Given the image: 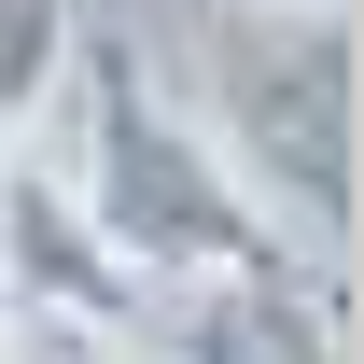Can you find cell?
Instances as JSON below:
<instances>
[{
	"instance_id": "cell-3",
	"label": "cell",
	"mask_w": 364,
	"mask_h": 364,
	"mask_svg": "<svg viewBox=\"0 0 364 364\" xmlns=\"http://www.w3.org/2000/svg\"><path fill=\"white\" fill-rule=\"evenodd\" d=\"M182 364H350V294H336L322 267L196 280V309H182Z\"/></svg>"
},
{
	"instance_id": "cell-2",
	"label": "cell",
	"mask_w": 364,
	"mask_h": 364,
	"mask_svg": "<svg viewBox=\"0 0 364 364\" xmlns=\"http://www.w3.org/2000/svg\"><path fill=\"white\" fill-rule=\"evenodd\" d=\"M196 127L294 267H350V0H225L196 43Z\"/></svg>"
},
{
	"instance_id": "cell-4",
	"label": "cell",
	"mask_w": 364,
	"mask_h": 364,
	"mask_svg": "<svg viewBox=\"0 0 364 364\" xmlns=\"http://www.w3.org/2000/svg\"><path fill=\"white\" fill-rule=\"evenodd\" d=\"M70 0H0V154L28 140V112L56 98V70H70Z\"/></svg>"
},
{
	"instance_id": "cell-1",
	"label": "cell",
	"mask_w": 364,
	"mask_h": 364,
	"mask_svg": "<svg viewBox=\"0 0 364 364\" xmlns=\"http://www.w3.org/2000/svg\"><path fill=\"white\" fill-rule=\"evenodd\" d=\"M43 112H70V210L98 225V252L140 280V294H196V280H238V267H294L280 252V225L238 196V168L210 154V127L196 112H168L154 98V70H140V43H112V28H70V70H56Z\"/></svg>"
}]
</instances>
